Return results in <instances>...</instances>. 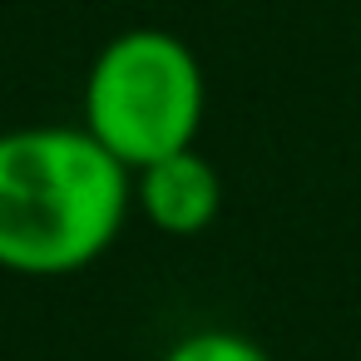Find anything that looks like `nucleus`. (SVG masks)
<instances>
[{
    "mask_svg": "<svg viewBox=\"0 0 361 361\" xmlns=\"http://www.w3.org/2000/svg\"><path fill=\"white\" fill-rule=\"evenodd\" d=\"M134 208L169 238L203 233L223 208V178L198 149H178L134 173Z\"/></svg>",
    "mask_w": 361,
    "mask_h": 361,
    "instance_id": "7ed1b4c3",
    "label": "nucleus"
},
{
    "mask_svg": "<svg viewBox=\"0 0 361 361\" xmlns=\"http://www.w3.org/2000/svg\"><path fill=\"white\" fill-rule=\"evenodd\" d=\"M208 109L198 55L169 30L114 35L85 75V129L129 169L193 149Z\"/></svg>",
    "mask_w": 361,
    "mask_h": 361,
    "instance_id": "f03ea898",
    "label": "nucleus"
},
{
    "mask_svg": "<svg viewBox=\"0 0 361 361\" xmlns=\"http://www.w3.org/2000/svg\"><path fill=\"white\" fill-rule=\"evenodd\" d=\"M164 361H272V356L252 336H243V331L203 326V331H188L183 341H173Z\"/></svg>",
    "mask_w": 361,
    "mask_h": 361,
    "instance_id": "20e7f679",
    "label": "nucleus"
},
{
    "mask_svg": "<svg viewBox=\"0 0 361 361\" xmlns=\"http://www.w3.org/2000/svg\"><path fill=\"white\" fill-rule=\"evenodd\" d=\"M134 208V173L80 124L0 134V267L70 277L99 262Z\"/></svg>",
    "mask_w": 361,
    "mask_h": 361,
    "instance_id": "f257e3e1",
    "label": "nucleus"
}]
</instances>
